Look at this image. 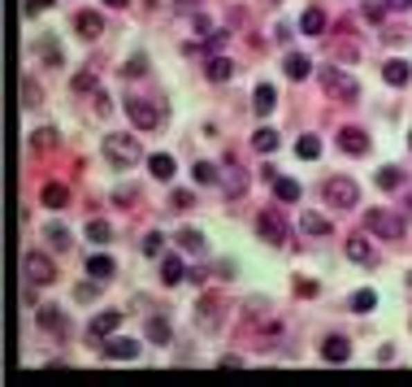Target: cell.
<instances>
[{"instance_id": "cell-23", "label": "cell", "mask_w": 412, "mask_h": 387, "mask_svg": "<svg viewBox=\"0 0 412 387\" xmlns=\"http://www.w3.org/2000/svg\"><path fill=\"white\" fill-rule=\"evenodd\" d=\"M300 231H308V235H330V231H334V222L321 218V214H300Z\"/></svg>"}, {"instance_id": "cell-25", "label": "cell", "mask_w": 412, "mask_h": 387, "mask_svg": "<svg viewBox=\"0 0 412 387\" xmlns=\"http://www.w3.org/2000/svg\"><path fill=\"white\" fill-rule=\"evenodd\" d=\"M300 31H304V35H321V31H325V13L321 9H304Z\"/></svg>"}, {"instance_id": "cell-5", "label": "cell", "mask_w": 412, "mask_h": 387, "mask_svg": "<svg viewBox=\"0 0 412 387\" xmlns=\"http://www.w3.org/2000/svg\"><path fill=\"white\" fill-rule=\"evenodd\" d=\"M256 231H260V239H265V244H274V248H283L287 239H291V231H287V222H283V214H278V209H265V214L256 218Z\"/></svg>"}, {"instance_id": "cell-36", "label": "cell", "mask_w": 412, "mask_h": 387, "mask_svg": "<svg viewBox=\"0 0 412 387\" xmlns=\"http://www.w3.org/2000/svg\"><path fill=\"white\" fill-rule=\"evenodd\" d=\"M22 101H26V109L39 105V83H35V78H22Z\"/></svg>"}, {"instance_id": "cell-18", "label": "cell", "mask_w": 412, "mask_h": 387, "mask_svg": "<svg viewBox=\"0 0 412 387\" xmlns=\"http://www.w3.org/2000/svg\"><path fill=\"white\" fill-rule=\"evenodd\" d=\"M274 196H278V205H295V200H300V183L287 179V174H278V179H274Z\"/></svg>"}, {"instance_id": "cell-54", "label": "cell", "mask_w": 412, "mask_h": 387, "mask_svg": "<svg viewBox=\"0 0 412 387\" xmlns=\"http://www.w3.org/2000/svg\"><path fill=\"white\" fill-rule=\"evenodd\" d=\"M408 283H412V274H408Z\"/></svg>"}, {"instance_id": "cell-14", "label": "cell", "mask_w": 412, "mask_h": 387, "mask_svg": "<svg viewBox=\"0 0 412 387\" xmlns=\"http://www.w3.org/2000/svg\"><path fill=\"white\" fill-rule=\"evenodd\" d=\"M348 257H352L356 266H377V252L369 248L365 235H352V239H348Z\"/></svg>"}, {"instance_id": "cell-7", "label": "cell", "mask_w": 412, "mask_h": 387, "mask_svg": "<svg viewBox=\"0 0 412 387\" xmlns=\"http://www.w3.org/2000/svg\"><path fill=\"white\" fill-rule=\"evenodd\" d=\"M100 352L109 361H135L139 357V340H130V335H109Z\"/></svg>"}, {"instance_id": "cell-53", "label": "cell", "mask_w": 412, "mask_h": 387, "mask_svg": "<svg viewBox=\"0 0 412 387\" xmlns=\"http://www.w3.org/2000/svg\"><path fill=\"white\" fill-rule=\"evenodd\" d=\"M408 209H412V196H408Z\"/></svg>"}, {"instance_id": "cell-37", "label": "cell", "mask_w": 412, "mask_h": 387, "mask_svg": "<svg viewBox=\"0 0 412 387\" xmlns=\"http://www.w3.org/2000/svg\"><path fill=\"white\" fill-rule=\"evenodd\" d=\"M200 313H204V331H217V300L208 296V300L200 304Z\"/></svg>"}, {"instance_id": "cell-17", "label": "cell", "mask_w": 412, "mask_h": 387, "mask_svg": "<svg viewBox=\"0 0 412 387\" xmlns=\"http://www.w3.org/2000/svg\"><path fill=\"white\" fill-rule=\"evenodd\" d=\"M147 170H152V179L170 183L174 179V157L170 153H152V157H147Z\"/></svg>"}, {"instance_id": "cell-16", "label": "cell", "mask_w": 412, "mask_h": 387, "mask_svg": "<svg viewBox=\"0 0 412 387\" xmlns=\"http://www.w3.org/2000/svg\"><path fill=\"white\" fill-rule=\"evenodd\" d=\"M39 327H44L48 335H65V327H70V322H65V313H61V309L44 304V309H39Z\"/></svg>"}, {"instance_id": "cell-21", "label": "cell", "mask_w": 412, "mask_h": 387, "mask_svg": "<svg viewBox=\"0 0 412 387\" xmlns=\"http://www.w3.org/2000/svg\"><path fill=\"white\" fill-rule=\"evenodd\" d=\"M113 270H118V266H113V257H105V252H96V257H87V274H91V279H113Z\"/></svg>"}, {"instance_id": "cell-43", "label": "cell", "mask_w": 412, "mask_h": 387, "mask_svg": "<svg viewBox=\"0 0 412 387\" xmlns=\"http://www.w3.org/2000/svg\"><path fill=\"white\" fill-rule=\"evenodd\" d=\"M74 296H78V300H96V296H100V279H96V283H78Z\"/></svg>"}, {"instance_id": "cell-20", "label": "cell", "mask_w": 412, "mask_h": 387, "mask_svg": "<svg viewBox=\"0 0 412 387\" xmlns=\"http://www.w3.org/2000/svg\"><path fill=\"white\" fill-rule=\"evenodd\" d=\"M382 78H386L391 87H404L408 78H412V66H408V61H386V66H382Z\"/></svg>"}, {"instance_id": "cell-1", "label": "cell", "mask_w": 412, "mask_h": 387, "mask_svg": "<svg viewBox=\"0 0 412 387\" xmlns=\"http://www.w3.org/2000/svg\"><path fill=\"white\" fill-rule=\"evenodd\" d=\"M105 157L113 161V166L130 170L135 161H143V148H139L135 135H105Z\"/></svg>"}, {"instance_id": "cell-30", "label": "cell", "mask_w": 412, "mask_h": 387, "mask_svg": "<svg viewBox=\"0 0 412 387\" xmlns=\"http://www.w3.org/2000/svg\"><path fill=\"white\" fill-rule=\"evenodd\" d=\"M170 322H165V318H152V322H147V340H152V344H170Z\"/></svg>"}, {"instance_id": "cell-19", "label": "cell", "mask_w": 412, "mask_h": 387, "mask_svg": "<svg viewBox=\"0 0 412 387\" xmlns=\"http://www.w3.org/2000/svg\"><path fill=\"white\" fill-rule=\"evenodd\" d=\"M39 200H44L48 209H65V205H70V187H61V183H44Z\"/></svg>"}, {"instance_id": "cell-22", "label": "cell", "mask_w": 412, "mask_h": 387, "mask_svg": "<svg viewBox=\"0 0 412 387\" xmlns=\"http://www.w3.org/2000/svg\"><path fill=\"white\" fill-rule=\"evenodd\" d=\"M274 105H278V92H274L269 83H260V87L252 92V109H256V114H260V118H265V114H269V109H274Z\"/></svg>"}, {"instance_id": "cell-4", "label": "cell", "mask_w": 412, "mask_h": 387, "mask_svg": "<svg viewBox=\"0 0 412 387\" xmlns=\"http://www.w3.org/2000/svg\"><path fill=\"white\" fill-rule=\"evenodd\" d=\"M321 87L334 96V101H343V105H352L356 96H360V83L348 74V70H325V78H321Z\"/></svg>"}, {"instance_id": "cell-24", "label": "cell", "mask_w": 412, "mask_h": 387, "mask_svg": "<svg viewBox=\"0 0 412 387\" xmlns=\"http://www.w3.org/2000/svg\"><path fill=\"white\" fill-rule=\"evenodd\" d=\"M213 83H226V78H235V61H226V57H208V70H204Z\"/></svg>"}, {"instance_id": "cell-31", "label": "cell", "mask_w": 412, "mask_h": 387, "mask_svg": "<svg viewBox=\"0 0 412 387\" xmlns=\"http://www.w3.org/2000/svg\"><path fill=\"white\" fill-rule=\"evenodd\" d=\"M191 174H195V183H200V187L217 183V166H213V161H195V166H191Z\"/></svg>"}, {"instance_id": "cell-9", "label": "cell", "mask_w": 412, "mask_h": 387, "mask_svg": "<svg viewBox=\"0 0 412 387\" xmlns=\"http://www.w3.org/2000/svg\"><path fill=\"white\" fill-rule=\"evenodd\" d=\"M118 327H122V309H105V313L91 318L87 335H91V340H109V335H118Z\"/></svg>"}, {"instance_id": "cell-50", "label": "cell", "mask_w": 412, "mask_h": 387, "mask_svg": "<svg viewBox=\"0 0 412 387\" xmlns=\"http://www.w3.org/2000/svg\"><path fill=\"white\" fill-rule=\"evenodd\" d=\"M105 5H113V9H126V5H130V0H105Z\"/></svg>"}, {"instance_id": "cell-13", "label": "cell", "mask_w": 412, "mask_h": 387, "mask_svg": "<svg viewBox=\"0 0 412 387\" xmlns=\"http://www.w3.org/2000/svg\"><path fill=\"white\" fill-rule=\"evenodd\" d=\"M187 279V266H183V257H174V252H165L161 257V283H183Z\"/></svg>"}, {"instance_id": "cell-2", "label": "cell", "mask_w": 412, "mask_h": 387, "mask_svg": "<svg viewBox=\"0 0 412 387\" xmlns=\"http://www.w3.org/2000/svg\"><path fill=\"white\" fill-rule=\"evenodd\" d=\"M365 222L377 239H404V218L395 214V209H369Z\"/></svg>"}, {"instance_id": "cell-51", "label": "cell", "mask_w": 412, "mask_h": 387, "mask_svg": "<svg viewBox=\"0 0 412 387\" xmlns=\"http://www.w3.org/2000/svg\"><path fill=\"white\" fill-rule=\"evenodd\" d=\"M174 5H191V0H174Z\"/></svg>"}, {"instance_id": "cell-45", "label": "cell", "mask_w": 412, "mask_h": 387, "mask_svg": "<svg viewBox=\"0 0 412 387\" xmlns=\"http://www.w3.org/2000/svg\"><path fill=\"white\" fill-rule=\"evenodd\" d=\"M74 92H100L96 87V74H74Z\"/></svg>"}, {"instance_id": "cell-44", "label": "cell", "mask_w": 412, "mask_h": 387, "mask_svg": "<svg viewBox=\"0 0 412 387\" xmlns=\"http://www.w3.org/2000/svg\"><path fill=\"white\" fill-rule=\"evenodd\" d=\"M226 35H230V31H213V35H204V53H217V48L226 44Z\"/></svg>"}, {"instance_id": "cell-47", "label": "cell", "mask_w": 412, "mask_h": 387, "mask_svg": "<svg viewBox=\"0 0 412 387\" xmlns=\"http://www.w3.org/2000/svg\"><path fill=\"white\" fill-rule=\"evenodd\" d=\"M96 114H100V118H105V114H113V101H109L105 92H96Z\"/></svg>"}, {"instance_id": "cell-10", "label": "cell", "mask_w": 412, "mask_h": 387, "mask_svg": "<svg viewBox=\"0 0 412 387\" xmlns=\"http://www.w3.org/2000/svg\"><path fill=\"white\" fill-rule=\"evenodd\" d=\"M321 357L330 361V366H343L352 357V344L343 340V335H325V344H321Z\"/></svg>"}, {"instance_id": "cell-27", "label": "cell", "mask_w": 412, "mask_h": 387, "mask_svg": "<svg viewBox=\"0 0 412 387\" xmlns=\"http://www.w3.org/2000/svg\"><path fill=\"white\" fill-rule=\"evenodd\" d=\"M87 239H91V244H109V239H113V227H109L105 218H91V222H87Z\"/></svg>"}, {"instance_id": "cell-12", "label": "cell", "mask_w": 412, "mask_h": 387, "mask_svg": "<svg viewBox=\"0 0 412 387\" xmlns=\"http://www.w3.org/2000/svg\"><path fill=\"white\" fill-rule=\"evenodd\" d=\"M74 31H78L82 40H96L105 31V18H100V13H91V9H82V13H74Z\"/></svg>"}, {"instance_id": "cell-8", "label": "cell", "mask_w": 412, "mask_h": 387, "mask_svg": "<svg viewBox=\"0 0 412 387\" xmlns=\"http://www.w3.org/2000/svg\"><path fill=\"white\" fill-rule=\"evenodd\" d=\"M126 118L139 126V131H152V126H161V109L147 105V101H126Z\"/></svg>"}, {"instance_id": "cell-35", "label": "cell", "mask_w": 412, "mask_h": 387, "mask_svg": "<svg viewBox=\"0 0 412 387\" xmlns=\"http://www.w3.org/2000/svg\"><path fill=\"white\" fill-rule=\"evenodd\" d=\"M39 57H44V66H61V48L53 40H39Z\"/></svg>"}, {"instance_id": "cell-52", "label": "cell", "mask_w": 412, "mask_h": 387, "mask_svg": "<svg viewBox=\"0 0 412 387\" xmlns=\"http://www.w3.org/2000/svg\"><path fill=\"white\" fill-rule=\"evenodd\" d=\"M265 5H278V0H265Z\"/></svg>"}, {"instance_id": "cell-15", "label": "cell", "mask_w": 412, "mask_h": 387, "mask_svg": "<svg viewBox=\"0 0 412 387\" xmlns=\"http://www.w3.org/2000/svg\"><path fill=\"white\" fill-rule=\"evenodd\" d=\"M283 70H287V78H295V83H304V78L312 74V61H308L304 53H287V61H283Z\"/></svg>"}, {"instance_id": "cell-32", "label": "cell", "mask_w": 412, "mask_h": 387, "mask_svg": "<svg viewBox=\"0 0 412 387\" xmlns=\"http://www.w3.org/2000/svg\"><path fill=\"white\" fill-rule=\"evenodd\" d=\"M53 144H57V131H53V126H39V131L30 135V148H35V153H48Z\"/></svg>"}, {"instance_id": "cell-42", "label": "cell", "mask_w": 412, "mask_h": 387, "mask_svg": "<svg viewBox=\"0 0 412 387\" xmlns=\"http://www.w3.org/2000/svg\"><path fill=\"white\" fill-rule=\"evenodd\" d=\"M230 196H243V191H247V179H243V170H230Z\"/></svg>"}, {"instance_id": "cell-48", "label": "cell", "mask_w": 412, "mask_h": 387, "mask_svg": "<svg viewBox=\"0 0 412 387\" xmlns=\"http://www.w3.org/2000/svg\"><path fill=\"white\" fill-rule=\"evenodd\" d=\"M382 13H386L382 5H365V18H369V22H382Z\"/></svg>"}, {"instance_id": "cell-34", "label": "cell", "mask_w": 412, "mask_h": 387, "mask_svg": "<svg viewBox=\"0 0 412 387\" xmlns=\"http://www.w3.org/2000/svg\"><path fill=\"white\" fill-rule=\"evenodd\" d=\"M252 144H256V153H274V148H278V131H269V126H260V131L252 135Z\"/></svg>"}, {"instance_id": "cell-46", "label": "cell", "mask_w": 412, "mask_h": 387, "mask_svg": "<svg viewBox=\"0 0 412 387\" xmlns=\"http://www.w3.org/2000/svg\"><path fill=\"white\" fill-rule=\"evenodd\" d=\"M44 9H53V0H26V18H39Z\"/></svg>"}, {"instance_id": "cell-28", "label": "cell", "mask_w": 412, "mask_h": 387, "mask_svg": "<svg viewBox=\"0 0 412 387\" xmlns=\"http://www.w3.org/2000/svg\"><path fill=\"white\" fill-rule=\"evenodd\" d=\"M178 244H183L187 252H195V257H200V252H204V235L195 231V227H183V231H178Z\"/></svg>"}, {"instance_id": "cell-55", "label": "cell", "mask_w": 412, "mask_h": 387, "mask_svg": "<svg viewBox=\"0 0 412 387\" xmlns=\"http://www.w3.org/2000/svg\"><path fill=\"white\" fill-rule=\"evenodd\" d=\"M408 144H412V135H408Z\"/></svg>"}, {"instance_id": "cell-41", "label": "cell", "mask_w": 412, "mask_h": 387, "mask_svg": "<svg viewBox=\"0 0 412 387\" xmlns=\"http://www.w3.org/2000/svg\"><path fill=\"white\" fill-rule=\"evenodd\" d=\"M321 292V287L317 283H312V279H295V296H304V300H312V296H317Z\"/></svg>"}, {"instance_id": "cell-33", "label": "cell", "mask_w": 412, "mask_h": 387, "mask_svg": "<svg viewBox=\"0 0 412 387\" xmlns=\"http://www.w3.org/2000/svg\"><path fill=\"white\" fill-rule=\"evenodd\" d=\"M400 183H404V174L395 170V166H382V170H377V187H382V191H395Z\"/></svg>"}, {"instance_id": "cell-6", "label": "cell", "mask_w": 412, "mask_h": 387, "mask_svg": "<svg viewBox=\"0 0 412 387\" xmlns=\"http://www.w3.org/2000/svg\"><path fill=\"white\" fill-rule=\"evenodd\" d=\"M22 274H26V279L35 283V287H48V283L57 279V266L48 261L44 252H26V257H22Z\"/></svg>"}, {"instance_id": "cell-3", "label": "cell", "mask_w": 412, "mask_h": 387, "mask_svg": "<svg viewBox=\"0 0 412 387\" xmlns=\"http://www.w3.org/2000/svg\"><path fill=\"white\" fill-rule=\"evenodd\" d=\"M325 205L330 209H356L360 205V187H356V179H330L325 183Z\"/></svg>"}, {"instance_id": "cell-26", "label": "cell", "mask_w": 412, "mask_h": 387, "mask_svg": "<svg viewBox=\"0 0 412 387\" xmlns=\"http://www.w3.org/2000/svg\"><path fill=\"white\" fill-rule=\"evenodd\" d=\"M295 157H300V161H317V157H321V139H317V135H300Z\"/></svg>"}, {"instance_id": "cell-49", "label": "cell", "mask_w": 412, "mask_h": 387, "mask_svg": "<svg viewBox=\"0 0 412 387\" xmlns=\"http://www.w3.org/2000/svg\"><path fill=\"white\" fill-rule=\"evenodd\" d=\"M386 9H412V0H386Z\"/></svg>"}, {"instance_id": "cell-40", "label": "cell", "mask_w": 412, "mask_h": 387, "mask_svg": "<svg viewBox=\"0 0 412 387\" xmlns=\"http://www.w3.org/2000/svg\"><path fill=\"white\" fill-rule=\"evenodd\" d=\"M48 239H53L57 248H70V231H65L61 222H53V227H48Z\"/></svg>"}, {"instance_id": "cell-38", "label": "cell", "mask_w": 412, "mask_h": 387, "mask_svg": "<svg viewBox=\"0 0 412 387\" xmlns=\"http://www.w3.org/2000/svg\"><path fill=\"white\" fill-rule=\"evenodd\" d=\"M122 74H126V78H143V74H147V61H143V57H130L126 66H122Z\"/></svg>"}, {"instance_id": "cell-11", "label": "cell", "mask_w": 412, "mask_h": 387, "mask_svg": "<svg viewBox=\"0 0 412 387\" xmlns=\"http://www.w3.org/2000/svg\"><path fill=\"white\" fill-rule=\"evenodd\" d=\"M339 144H343V153H352V157L369 153V135L360 131V126H343V131H339Z\"/></svg>"}, {"instance_id": "cell-29", "label": "cell", "mask_w": 412, "mask_h": 387, "mask_svg": "<svg viewBox=\"0 0 412 387\" xmlns=\"http://www.w3.org/2000/svg\"><path fill=\"white\" fill-rule=\"evenodd\" d=\"M352 309H356V313H373V309H377V292H369V287H360V292L352 296Z\"/></svg>"}, {"instance_id": "cell-39", "label": "cell", "mask_w": 412, "mask_h": 387, "mask_svg": "<svg viewBox=\"0 0 412 387\" xmlns=\"http://www.w3.org/2000/svg\"><path fill=\"white\" fill-rule=\"evenodd\" d=\"M161 248H165V235L161 231H152V235L143 239V257H161Z\"/></svg>"}]
</instances>
